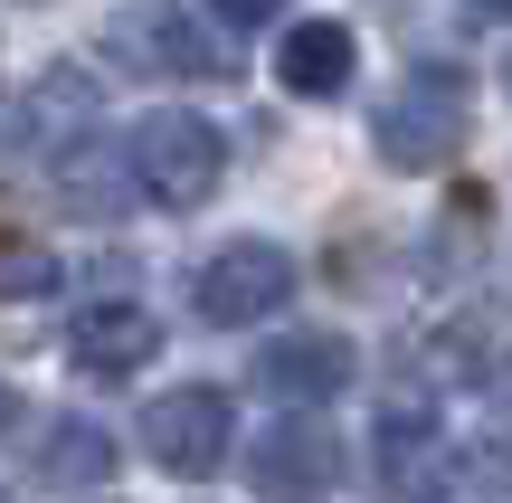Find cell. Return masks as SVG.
Returning a JSON list of instances; mask_svg holds the SVG:
<instances>
[{
	"label": "cell",
	"mask_w": 512,
	"mask_h": 503,
	"mask_svg": "<svg viewBox=\"0 0 512 503\" xmlns=\"http://www.w3.org/2000/svg\"><path fill=\"white\" fill-rule=\"evenodd\" d=\"M124 181L143 190L152 209H200L209 190L228 181V133L209 124V114L162 105V114H143V124L124 133Z\"/></svg>",
	"instance_id": "6da1fadb"
},
{
	"label": "cell",
	"mask_w": 512,
	"mask_h": 503,
	"mask_svg": "<svg viewBox=\"0 0 512 503\" xmlns=\"http://www.w3.org/2000/svg\"><path fill=\"white\" fill-rule=\"evenodd\" d=\"M465 67H408L399 86L380 95V114H370V143H380L389 171H437L446 152L465 143Z\"/></svg>",
	"instance_id": "7a4b0ae2"
},
{
	"label": "cell",
	"mask_w": 512,
	"mask_h": 503,
	"mask_svg": "<svg viewBox=\"0 0 512 503\" xmlns=\"http://www.w3.org/2000/svg\"><path fill=\"white\" fill-rule=\"evenodd\" d=\"M105 57L124 76H162V86H209V76H228L219 38H209L181 0H133V10H114L105 19Z\"/></svg>",
	"instance_id": "3957f363"
},
{
	"label": "cell",
	"mask_w": 512,
	"mask_h": 503,
	"mask_svg": "<svg viewBox=\"0 0 512 503\" xmlns=\"http://www.w3.org/2000/svg\"><path fill=\"white\" fill-rule=\"evenodd\" d=\"M285 295H294V257H285L275 238H228L219 257H200V276H190V314L219 323V333L266 323Z\"/></svg>",
	"instance_id": "277c9868"
},
{
	"label": "cell",
	"mask_w": 512,
	"mask_h": 503,
	"mask_svg": "<svg viewBox=\"0 0 512 503\" xmlns=\"http://www.w3.org/2000/svg\"><path fill=\"white\" fill-rule=\"evenodd\" d=\"M228 447H238V409H228V390H162L143 409V456L162 475H181V485L219 475Z\"/></svg>",
	"instance_id": "5b68a950"
},
{
	"label": "cell",
	"mask_w": 512,
	"mask_h": 503,
	"mask_svg": "<svg viewBox=\"0 0 512 503\" xmlns=\"http://www.w3.org/2000/svg\"><path fill=\"white\" fill-rule=\"evenodd\" d=\"M247 485L266 503H313L342 485V437L323 428V418H275L266 437L247 447Z\"/></svg>",
	"instance_id": "8992f818"
},
{
	"label": "cell",
	"mask_w": 512,
	"mask_h": 503,
	"mask_svg": "<svg viewBox=\"0 0 512 503\" xmlns=\"http://www.w3.org/2000/svg\"><path fill=\"white\" fill-rule=\"evenodd\" d=\"M152 352H162V323L133 295H105V304H86V314L67 323V361L86 380H124V371H143Z\"/></svg>",
	"instance_id": "52a82bcc"
},
{
	"label": "cell",
	"mask_w": 512,
	"mask_h": 503,
	"mask_svg": "<svg viewBox=\"0 0 512 503\" xmlns=\"http://www.w3.org/2000/svg\"><path fill=\"white\" fill-rule=\"evenodd\" d=\"M256 390L285 409H323L332 390H351V342L342 333H285L256 352Z\"/></svg>",
	"instance_id": "ba28073f"
},
{
	"label": "cell",
	"mask_w": 512,
	"mask_h": 503,
	"mask_svg": "<svg viewBox=\"0 0 512 503\" xmlns=\"http://www.w3.org/2000/svg\"><path fill=\"white\" fill-rule=\"evenodd\" d=\"M370 447H380V485L389 494L427 503V475L446 466V437H437V409H427V399H389L380 428H370Z\"/></svg>",
	"instance_id": "9c48e42d"
},
{
	"label": "cell",
	"mask_w": 512,
	"mask_h": 503,
	"mask_svg": "<svg viewBox=\"0 0 512 503\" xmlns=\"http://www.w3.org/2000/svg\"><path fill=\"white\" fill-rule=\"evenodd\" d=\"M351 67H361V38L342 29V19H294L285 29V48H275V76H285V95H342L351 86Z\"/></svg>",
	"instance_id": "30bf717a"
},
{
	"label": "cell",
	"mask_w": 512,
	"mask_h": 503,
	"mask_svg": "<svg viewBox=\"0 0 512 503\" xmlns=\"http://www.w3.org/2000/svg\"><path fill=\"white\" fill-rule=\"evenodd\" d=\"M29 466L48 475V485H105L114 466H124V447H114L105 428H95V418H48V428H38V447H29Z\"/></svg>",
	"instance_id": "8fae6325"
},
{
	"label": "cell",
	"mask_w": 512,
	"mask_h": 503,
	"mask_svg": "<svg viewBox=\"0 0 512 503\" xmlns=\"http://www.w3.org/2000/svg\"><path fill=\"white\" fill-rule=\"evenodd\" d=\"M19 114H29V143H57V152H67L76 133L95 124V76H76V67H48L29 95H19Z\"/></svg>",
	"instance_id": "7c38bea8"
},
{
	"label": "cell",
	"mask_w": 512,
	"mask_h": 503,
	"mask_svg": "<svg viewBox=\"0 0 512 503\" xmlns=\"http://www.w3.org/2000/svg\"><path fill=\"white\" fill-rule=\"evenodd\" d=\"M67 285V266H57L48 238H0V304H38Z\"/></svg>",
	"instance_id": "4fadbf2b"
},
{
	"label": "cell",
	"mask_w": 512,
	"mask_h": 503,
	"mask_svg": "<svg viewBox=\"0 0 512 503\" xmlns=\"http://www.w3.org/2000/svg\"><path fill=\"white\" fill-rule=\"evenodd\" d=\"M465 466H475L494 494H512V428H503V437H475V456H465Z\"/></svg>",
	"instance_id": "5bb4252c"
},
{
	"label": "cell",
	"mask_w": 512,
	"mask_h": 503,
	"mask_svg": "<svg viewBox=\"0 0 512 503\" xmlns=\"http://www.w3.org/2000/svg\"><path fill=\"white\" fill-rule=\"evenodd\" d=\"M209 10H219V19H228V29H266V19H275V10H285V0H209Z\"/></svg>",
	"instance_id": "9a60e30c"
},
{
	"label": "cell",
	"mask_w": 512,
	"mask_h": 503,
	"mask_svg": "<svg viewBox=\"0 0 512 503\" xmlns=\"http://www.w3.org/2000/svg\"><path fill=\"white\" fill-rule=\"evenodd\" d=\"M10 418H19V399H10V380H0V428H10Z\"/></svg>",
	"instance_id": "2e32d148"
},
{
	"label": "cell",
	"mask_w": 512,
	"mask_h": 503,
	"mask_svg": "<svg viewBox=\"0 0 512 503\" xmlns=\"http://www.w3.org/2000/svg\"><path fill=\"white\" fill-rule=\"evenodd\" d=\"M475 10H494V19H512V0H475Z\"/></svg>",
	"instance_id": "e0dca14e"
},
{
	"label": "cell",
	"mask_w": 512,
	"mask_h": 503,
	"mask_svg": "<svg viewBox=\"0 0 512 503\" xmlns=\"http://www.w3.org/2000/svg\"><path fill=\"white\" fill-rule=\"evenodd\" d=\"M503 95H512V57H503Z\"/></svg>",
	"instance_id": "ac0fdd59"
},
{
	"label": "cell",
	"mask_w": 512,
	"mask_h": 503,
	"mask_svg": "<svg viewBox=\"0 0 512 503\" xmlns=\"http://www.w3.org/2000/svg\"><path fill=\"white\" fill-rule=\"evenodd\" d=\"M0 503H10V494H0Z\"/></svg>",
	"instance_id": "d6986e66"
}]
</instances>
